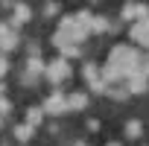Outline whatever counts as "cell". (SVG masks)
I'll list each match as a JSON object with an SVG mask.
<instances>
[{
  "instance_id": "obj_1",
  "label": "cell",
  "mask_w": 149,
  "mask_h": 146,
  "mask_svg": "<svg viewBox=\"0 0 149 146\" xmlns=\"http://www.w3.org/2000/svg\"><path fill=\"white\" fill-rule=\"evenodd\" d=\"M140 53L132 47V44H117V47H111V53H108V64H114V67H120L126 76H134V73H140Z\"/></svg>"
},
{
  "instance_id": "obj_2",
  "label": "cell",
  "mask_w": 149,
  "mask_h": 146,
  "mask_svg": "<svg viewBox=\"0 0 149 146\" xmlns=\"http://www.w3.org/2000/svg\"><path fill=\"white\" fill-rule=\"evenodd\" d=\"M44 76H47V82L50 85H61L64 79H70V61L67 58H53L50 64H47V73H44Z\"/></svg>"
},
{
  "instance_id": "obj_3",
  "label": "cell",
  "mask_w": 149,
  "mask_h": 146,
  "mask_svg": "<svg viewBox=\"0 0 149 146\" xmlns=\"http://www.w3.org/2000/svg\"><path fill=\"white\" fill-rule=\"evenodd\" d=\"M82 76H85V82H88V88H91L94 94H105L102 67H97V64H85V67H82Z\"/></svg>"
},
{
  "instance_id": "obj_4",
  "label": "cell",
  "mask_w": 149,
  "mask_h": 146,
  "mask_svg": "<svg viewBox=\"0 0 149 146\" xmlns=\"http://www.w3.org/2000/svg\"><path fill=\"white\" fill-rule=\"evenodd\" d=\"M41 73H47V64L38 58V56H32L29 61H26V70H24V85H38V76H41Z\"/></svg>"
},
{
  "instance_id": "obj_5",
  "label": "cell",
  "mask_w": 149,
  "mask_h": 146,
  "mask_svg": "<svg viewBox=\"0 0 149 146\" xmlns=\"http://www.w3.org/2000/svg\"><path fill=\"white\" fill-rule=\"evenodd\" d=\"M41 108H44V114L58 117V114H64V111H67V97H61V94L56 91V94H50V97L44 99V105H41Z\"/></svg>"
},
{
  "instance_id": "obj_6",
  "label": "cell",
  "mask_w": 149,
  "mask_h": 146,
  "mask_svg": "<svg viewBox=\"0 0 149 146\" xmlns=\"http://www.w3.org/2000/svg\"><path fill=\"white\" fill-rule=\"evenodd\" d=\"M123 18L132 21V24L149 21V6H146V3H126V6H123Z\"/></svg>"
},
{
  "instance_id": "obj_7",
  "label": "cell",
  "mask_w": 149,
  "mask_h": 146,
  "mask_svg": "<svg viewBox=\"0 0 149 146\" xmlns=\"http://www.w3.org/2000/svg\"><path fill=\"white\" fill-rule=\"evenodd\" d=\"M132 41L137 47H149V21H140V24H132Z\"/></svg>"
},
{
  "instance_id": "obj_8",
  "label": "cell",
  "mask_w": 149,
  "mask_h": 146,
  "mask_svg": "<svg viewBox=\"0 0 149 146\" xmlns=\"http://www.w3.org/2000/svg\"><path fill=\"white\" fill-rule=\"evenodd\" d=\"M129 94H143L146 88H149V76H143V73H134V76H129L126 79V85H123Z\"/></svg>"
},
{
  "instance_id": "obj_9",
  "label": "cell",
  "mask_w": 149,
  "mask_h": 146,
  "mask_svg": "<svg viewBox=\"0 0 149 146\" xmlns=\"http://www.w3.org/2000/svg\"><path fill=\"white\" fill-rule=\"evenodd\" d=\"M15 47H18V35H15L9 26H0V50L9 53V50H15Z\"/></svg>"
},
{
  "instance_id": "obj_10",
  "label": "cell",
  "mask_w": 149,
  "mask_h": 146,
  "mask_svg": "<svg viewBox=\"0 0 149 146\" xmlns=\"http://www.w3.org/2000/svg\"><path fill=\"white\" fill-rule=\"evenodd\" d=\"M67 108H70V111H85V108H88V94H85V91L70 94V97H67Z\"/></svg>"
},
{
  "instance_id": "obj_11",
  "label": "cell",
  "mask_w": 149,
  "mask_h": 146,
  "mask_svg": "<svg viewBox=\"0 0 149 146\" xmlns=\"http://www.w3.org/2000/svg\"><path fill=\"white\" fill-rule=\"evenodd\" d=\"M12 9H15V15H12V26H18V24H26V21L32 18V9H29L26 3H15Z\"/></svg>"
},
{
  "instance_id": "obj_12",
  "label": "cell",
  "mask_w": 149,
  "mask_h": 146,
  "mask_svg": "<svg viewBox=\"0 0 149 146\" xmlns=\"http://www.w3.org/2000/svg\"><path fill=\"white\" fill-rule=\"evenodd\" d=\"M41 120H44V108L29 105V108H26V123H29L32 129H38V126H41Z\"/></svg>"
},
{
  "instance_id": "obj_13",
  "label": "cell",
  "mask_w": 149,
  "mask_h": 146,
  "mask_svg": "<svg viewBox=\"0 0 149 146\" xmlns=\"http://www.w3.org/2000/svg\"><path fill=\"white\" fill-rule=\"evenodd\" d=\"M123 131H126V137H129V140H137V137L143 134V123H140V120H129Z\"/></svg>"
},
{
  "instance_id": "obj_14",
  "label": "cell",
  "mask_w": 149,
  "mask_h": 146,
  "mask_svg": "<svg viewBox=\"0 0 149 146\" xmlns=\"http://www.w3.org/2000/svg\"><path fill=\"white\" fill-rule=\"evenodd\" d=\"M12 131H15V137H18L21 143H26V140H32V134H35V129H32L29 123H21V126H15Z\"/></svg>"
},
{
  "instance_id": "obj_15",
  "label": "cell",
  "mask_w": 149,
  "mask_h": 146,
  "mask_svg": "<svg viewBox=\"0 0 149 146\" xmlns=\"http://www.w3.org/2000/svg\"><path fill=\"white\" fill-rule=\"evenodd\" d=\"M108 26H111V24H108V21H105L102 15H94V24H91V32H97V35H100V32H105Z\"/></svg>"
},
{
  "instance_id": "obj_16",
  "label": "cell",
  "mask_w": 149,
  "mask_h": 146,
  "mask_svg": "<svg viewBox=\"0 0 149 146\" xmlns=\"http://www.w3.org/2000/svg\"><path fill=\"white\" fill-rule=\"evenodd\" d=\"M9 73V58H6V53H0V79H3Z\"/></svg>"
},
{
  "instance_id": "obj_17",
  "label": "cell",
  "mask_w": 149,
  "mask_h": 146,
  "mask_svg": "<svg viewBox=\"0 0 149 146\" xmlns=\"http://www.w3.org/2000/svg\"><path fill=\"white\" fill-rule=\"evenodd\" d=\"M12 111V102L6 99V97H0V117H3V114H9Z\"/></svg>"
},
{
  "instance_id": "obj_18",
  "label": "cell",
  "mask_w": 149,
  "mask_h": 146,
  "mask_svg": "<svg viewBox=\"0 0 149 146\" xmlns=\"http://www.w3.org/2000/svg\"><path fill=\"white\" fill-rule=\"evenodd\" d=\"M44 9H47V12H44V15H58V3H47V6H44Z\"/></svg>"
},
{
  "instance_id": "obj_19",
  "label": "cell",
  "mask_w": 149,
  "mask_h": 146,
  "mask_svg": "<svg viewBox=\"0 0 149 146\" xmlns=\"http://www.w3.org/2000/svg\"><path fill=\"white\" fill-rule=\"evenodd\" d=\"M140 73H143V76H149V56L140 61Z\"/></svg>"
},
{
  "instance_id": "obj_20",
  "label": "cell",
  "mask_w": 149,
  "mask_h": 146,
  "mask_svg": "<svg viewBox=\"0 0 149 146\" xmlns=\"http://www.w3.org/2000/svg\"><path fill=\"white\" fill-rule=\"evenodd\" d=\"M105 146H120V143H105Z\"/></svg>"
},
{
  "instance_id": "obj_21",
  "label": "cell",
  "mask_w": 149,
  "mask_h": 146,
  "mask_svg": "<svg viewBox=\"0 0 149 146\" xmlns=\"http://www.w3.org/2000/svg\"><path fill=\"white\" fill-rule=\"evenodd\" d=\"M0 97H3V85H0Z\"/></svg>"
},
{
  "instance_id": "obj_22",
  "label": "cell",
  "mask_w": 149,
  "mask_h": 146,
  "mask_svg": "<svg viewBox=\"0 0 149 146\" xmlns=\"http://www.w3.org/2000/svg\"><path fill=\"white\" fill-rule=\"evenodd\" d=\"M76 146H88V143H76Z\"/></svg>"
}]
</instances>
